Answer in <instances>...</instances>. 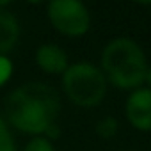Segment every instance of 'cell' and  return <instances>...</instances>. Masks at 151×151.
<instances>
[{
    "label": "cell",
    "instance_id": "obj_1",
    "mask_svg": "<svg viewBox=\"0 0 151 151\" xmlns=\"http://www.w3.org/2000/svg\"><path fill=\"white\" fill-rule=\"evenodd\" d=\"M4 112L11 128L32 137H43L48 128L57 124L60 96L46 82H27L7 96Z\"/></svg>",
    "mask_w": 151,
    "mask_h": 151
},
{
    "label": "cell",
    "instance_id": "obj_2",
    "mask_svg": "<svg viewBox=\"0 0 151 151\" xmlns=\"http://www.w3.org/2000/svg\"><path fill=\"white\" fill-rule=\"evenodd\" d=\"M147 68L149 64L144 50L132 37H114L101 50L100 69L105 75L107 84L116 89L132 93L144 87Z\"/></svg>",
    "mask_w": 151,
    "mask_h": 151
},
{
    "label": "cell",
    "instance_id": "obj_3",
    "mask_svg": "<svg viewBox=\"0 0 151 151\" xmlns=\"http://www.w3.org/2000/svg\"><path fill=\"white\" fill-rule=\"evenodd\" d=\"M109 84L100 66L93 62H73L62 75V91L77 107H98L107 94Z\"/></svg>",
    "mask_w": 151,
    "mask_h": 151
},
{
    "label": "cell",
    "instance_id": "obj_4",
    "mask_svg": "<svg viewBox=\"0 0 151 151\" xmlns=\"http://www.w3.org/2000/svg\"><path fill=\"white\" fill-rule=\"evenodd\" d=\"M50 25L66 37H82L91 29V14L80 0H52L46 6Z\"/></svg>",
    "mask_w": 151,
    "mask_h": 151
},
{
    "label": "cell",
    "instance_id": "obj_5",
    "mask_svg": "<svg viewBox=\"0 0 151 151\" xmlns=\"http://www.w3.org/2000/svg\"><path fill=\"white\" fill-rule=\"evenodd\" d=\"M124 116L137 132H151V89L132 91L124 101Z\"/></svg>",
    "mask_w": 151,
    "mask_h": 151
},
{
    "label": "cell",
    "instance_id": "obj_6",
    "mask_svg": "<svg viewBox=\"0 0 151 151\" xmlns=\"http://www.w3.org/2000/svg\"><path fill=\"white\" fill-rule=\"evenodd\" d=\"M36 64L46 75H64L69 68V57L64 48L53 43H45L36 50Z\"/></svg>",
    "mask_w": 151,
    "mask_h": 151
},
{
    "label": "cell",
    "instance_id": "obj_7",
    "mask_svg": "<svg viewBox=\"0 0 151 151\" xmlns=\"http://www.w3.org/2000/svg\"><path fill=\"white\" fill-rule=\"evenodd\" d=\"M9 2H0V55H7L20 41V22L7 9Z\"/></svg>",
    "mask_w": 151,
    "mask_h": 151
},
{
    "label": "cell",
    "instance_id": "obj_8",
    "mask_svg": "<svg viewBox=\"0 0 151 151\" xmlns=\"http://www.w3.org/2000/svg\"><path fill=\"white\" fill-rule=\"evenodd\" d=\"M94 132L100 139H105V140H110L117 135L119 132V121L114 117V116H105L101 119L96 121V126H94Z\"/></svg>",
    "mask_w": 151,
    "mask_h": 151
},
{
    "label": "cell",
    "instance_id": "obj_9",
    "mask_svg": "<svg viewBox=\"0 0 151 151\" xmlns=\"http://www.w3.org/2000/svg\"><path fill=\"white\" fill-rule=\"evenodd\" d=\"M0 151H16V142L11 126L2 117H0Z\"/></svg>",
    "mask_w": 151,
    "mask_h": 151
},
{
    "label": "cell",
    "instance_id": "obj_10",
    "mask_svg": "<svg viewBox=\"0 0 151 151\" xmlns=\"http://www.w3.org/2000/svg\"><path fill=\"white\" fill-rule=\"evenodd\" d=\"M23 151H57V149H55L53 142H50L48 139H45V137H32L25 144Z\"/></svg>",
    "mask_w": 151,
    "mask_h": 151
},
{
    "label": "cell",
    "instance_id": "obj_11",
    "mask_svg": "<svg viewBox=\"0 0 151 151\" xmlns=\"http://www.w3.org/2000/svg\"><path fill=\"white\" fill-rule=\"evenodd\" d=\"M13 69H14L13 60H11L7 55H0V87L6 86V84L11 80Z\"/></svg>",
    "mask_w": 151,
    "mask_h": 151
},
{
    "label": "cell",
    "instance_id": "obj_12",
    "mask_svg": "<svg viewBox=\"0 0 151 151\" xmlns=\"http://www.w3.org/2000/svg\"><path fill=\"white\" fill-rule=\"evenodd\" d=\"M144 84H146V87H147V89H151V66L147 68V73H146V82H144Z\"/></svg>",
    "mask_w": 151,
    "mask_h": 151
}]
</instances>
